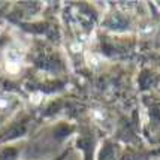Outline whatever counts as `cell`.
<instances>
[{
	"label": "cell",
	"instance_id": "cell-1",
	"mask_svg": "<svg viewBox=\"0 0 160 160\" xmlns=\"http://www.w3.org/2000/svg\"><path fill=\"white\" fill-rule=\"evenodd\" d=\"M5 63H6V69L9 72H18L22 63V54L21 51L15 48H9L5 54Z\"/></svg>",
	"mask_w": 160,
	"mask_h": 160
},
{
	"label": "cell",
	"instance_id": "cell-2",
	"mask_svg": "<svg viewBox=\"0 0 160 160\" xmlns=\"http://www.w3.org/2000/svg\"><path fill=\"white\" fill-rule=\"evenodd\" d=\"M0 26H2V22H0ZM0 30H2V28H0Z\"/></svg>",
	"mask_w": 160,
	"mask_h": 160
}]
</instances>
